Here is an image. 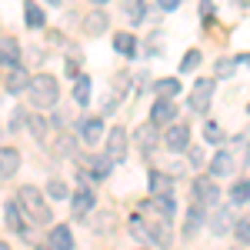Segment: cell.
<instances>
[{
	"instance_id": "cell-16",
	"label": "cell",
	"mask_w": 250,
	"mask_h": 250,
	"mask_svg": "<svg viewBox=\"0 0 250 250\" xmlns=\"http://www.w3.org/2000/svg\"><path fill=\"white\" fill-rule=\"evenodd\" d=\"M17 54H20L17 40H14V37H0V57H3V67H7V70H10V67H20Z\"/></svg>"
},
{
	"instance_id": "cell-30",
	"label": "cell",
	"mask_w": 250,
	"mask_h": 250,
	"mask_svg": "<svg viewBox=\"0 0 250 250\" xmlns=\"http://www.w3.org/2000/svg\"><path fill=\"white\" fill-rule=\"evenodd\" d=\"M230 227H237V224L230 220V213H224V210H220L217 217H213V233H227Z\"/></svg>"
},
{
	"instance_id": "cell-34",
	"label": "cell",
	"mask_w": 250,
	"mask_h": 250,
	"mask_svg": "<svg viewBox=\"0 0 250 250\" xmlns=\"http://www.w3.org/2000/svg\"><path fill=\"white\" fill-rule=\"evenodd\" d=\"M47 193H50L54 200H63V197H74V193H67V187H63L60 180H50V184H47Z\"/></svg>"
},
{
	"instance_id": "cell-20",
	"label": "cell",
	"mask_w": 250,
	"mask_h": 250,
	"mask_svg": "<svg viewBox=\"0 0 250 250\" xmlns=\"http://www.w3.org/2000/svg\"><path fill=\"white\" fill-rule=\"evenodd\" d=\"M74 100H77L80 107H87V104H90V77H83V74H80V77L74 80Z\"/></svg>"
},
{
	"instance_id": "cell-14",
	"label": "cell",
	"mask_w": 250,
	"mask_h": 250,
	"mask_svg": "<svg viewBox=\"0 0 250 250\" xmlns=\"http://www.w3.org/2000/svg\"><path fill=\"white\" fill-rule=\"evenodd\" d=\"M104 30H107V14H104V10H90V14L83 17V34L97 37V34H104Z\"/></svg>"
},
{
	"instance_id": "cell-31",
	"label": "cell",
	"mask_w": 250,
	"mask_h": 250,
	"mask_svg": "<svg viewBox=\"0 0 250 250\" xmlns=\"http://www.w3.org/2000/svg\"><path fill=\"white\" fill-rule=\"evenodd\" d=\"M213 70H217V77H230L233 70H237V60H230V57H220Z\"/></svg>"
},
{
	"instance_id": "cell-1",
	"label": "cell",
	"mask_w": 250,
	"mask_h": 250,
	"mask_svg": "<svg viewBox=\"0 0 250 250\" xmlns=\"http://www.w3.org/2000/svg\"><path fill=\"white\" fill-rule=\"evenodd\" d=\"M27 97H30V104L37 107V110H47V107H54L57 104V80L50 77V74H40V77L30 80V87H27Z\"/></svg>"
},
{
	"instance_id": "cell-25",
	"label": "cell",
	"mask_w": 250,
	"mask_h": 250,
	"mask_svg": "<svg viewBox=\"0 0 250 250\" xmlns=\"http://www.w3.org/2000/svg\"><path fill=\"white\" fill-rule=\"evenodd\" d=\"M124 10H127L130 23H140L144 20V0H124Z\"/></svg>"
},
{
	"instance_id": "cell-43",
	"label": "cell",
	"mask_w": 250,
	"mask_h": 250,
	"mask_svg": "<svg viewBox=\"0 0 250 250\" xmlns=\"http://www.w3.org/2000/svg\"><path fill=\"white\" fill-rule=\"evenodd\" d=\"M37 250H47V247H37ZM50 250H54V247H50Z\"/></svg>"
},
{
	"instance_id": "cell-24",
	"label": "cell",
	"mask_w": 250,
	"mask_h": 250,
	"mask_svg": "<svg viewBox=\"0 0 250 250\" xmlns=\"http://www.w3.org/2000/svg\"><path fill=\"white\" fill-rule=\"evenodd\" d=\"M157 210L164 213V220H173V213H177V204H173V197H154L150 200Z\"/></svg>"
},
{
	"instance_id": "cell-8",
	"label": "cell",
	"mask_w": 250,
	"mask_h": 250,
	"mask_svg": "<svg viewBox=\"0 0 250 250\" xmlns=\"http://www.w3.org/2000/svg\"><path fill=\"white\" fill-rule=\"evenodd\" d=\"M30 80L34 77H27L23 67H10V70H7V80H3V90H7V94H27Z\"/></svg>"
},
{
	"instance_id": "cell-37",
	"label": "cell",
	"mask_w": 250,
	"mask_h": 250,
	"mask_svg": "<svg viewBox=\"0 0 250 250\" xmlns=\"http://www.w3.org/2000/svg\"><path fill=\"white\" fill-rule=\"evenodd\" d=\"M20 117H23L20 110H14V114H10V120H7V127H10V130H17V127H20Z\"/></svg>"
},
{
	"instance_id": "cell-33",
	"label": "cell",
	"mask_w": 250,
	"mask_h": 250,
	"mask_svg": "<svg viewBox=\"0 0 250 250\" xmlns=\"http://www.w3.org/2000/svg\"><path fill=\"white\" fill-rule=\"evenodd\" d=\"M200 210H204L200 204H197V207L190 210V217H187V227H184V237H193V230H197V224H200Z\"/></svg>"
},
{
	"instance_id": "cell-3",
	"label": "cell",
	"mask_w": 250,
	"mask_h": 250,
	"mask_svg": "<svg viewBox=\"0 0 250 250\" xmlns=\"http://www.w3.org/2000/svg\"><path fill=\"white\" fill-rule=\"evenodd\" d=\"M210 97H213V80H197V83H193V90H190V110L207 114Z\"/></svg>"
},
{
	"instance_id": "cell-23",
	"label": "cell",
	"mask_w": 250,
	"mask_h": 250,
	"mask_svg": "<svg viewBox=\"0 0 250 250\" xmlns=\"http://www.w3.org/2000/svg\"><path fill=\"white\" fill-rule=\"evenodd\" d=\"M154 90L160 97H167V100H170V97L180 94V80H177V77H164V80H157V83H154Z\"/></svg>"
},
{
	"instance_id": "cell-21",
	"label": "cell",
	"mask_w": 250,
	"mask_h": 250,
	"mask_svg": "<svg viewBox=\"0 0 250 250\" xmlns=\"http://www.w3.org/2000/svg\"><path fill=\"white\" fill-rule=\"evenodd\" d=\"M114 50H117V54H124V57H134V50H137L134 34H117V37H114Z\"/></svg>"
},
{
	"instance_id": "cell-5",
	"label": "cell",
	"mask_w": 250,
	"mask_h": 250,
	"mask_svg": "<svg viewBox=\"0 0 250 250\" xmlns=\"http://www.w3.org/2000/svg\"><path fill=\"white\" fill-rule=\"evenodd\" d=\"M164 144H167V150H173V154L187 150L190 147V127L187 124H173L170 130H167V137H164Z\"/></svg>"
},
{
	"instance_id": "cell-35",
	"label": "cell",
	"mask_w": 250,
	"mask_h": 250,
	"mask_svg": "<svg viewBox=\"0 0 250 250\" xmlns=\"http://www.w3.org/2000/svg\"><path fill=\"white\" fill-rule=\"evenodd\" d=\"M30 130H34V137H43L47 134V124H43L40 117H30Z\"/></svg>"
},
{
	"instance_id": "cell-29",
	"label": "cell",
	"mask_w": 250,
	"mask_h": 250,
	"mask_svg": "<svg viewBox=\"0 0 250 250\" xmlns=\"http://www.w3.org/2000/svg\"><path fill=\"white\" fill-rule=\"evenodd\" d=\"M233 233H237V240H240V244H250V213L237 220V227H233Z\"/></svg>"
},
{
	"instance_id": "cell-28",
	"label": "cell",
	"mask_w": 250,
	"mask_h": 250,
	"mask_svg": "<svg viewBox=\"0 0 250 250\" xmlns=\"http://www.w3.org/2000/svg\"><path fill=\"white\" fill-rule=\"evenodd\" d=\"M197 67H200V50H187L184 60H180V70H184V74H193Z\"/></svg>"
},
{
	"instance_id": "cell-4",
	"label": "cell",
	"mask_w": 250,
	"mask_h": 250,
	"mask_svg": "<svg viewBox=\"0 0 250 250\" xmlns=\"http://www.w3.org/2000/svg\"><path fill=\"white\" fill-rule=\"evenodd\" d=\"M193 197H197V204H200V207H210V204H217L220 190H217L213 177H197V180H193Z\"/></svg>"
},
{
	"instance_id": "cell-40",
	"label": "cell",
	"mask_w": 250,
	"mask_h": 250,
	"mask_svg": "<svg viewBox=\"0 0 250 250\" xmlns=\"http://www.w3.org/2000/svg\"><path fill=\"white\" fill-rule=\"evenodd\" d=\"M0 250H10V247H7V244H0Z\"/></svg>"
},
{
	"instance_id": "cell-10",
	"label": "cell",
	"mask_w": 250,
	"mask_h": 250,
	"mask_svg": "<svg viewBox=\"0 0 250 250\" xmlns=\"http://www.w3.org/2000/svg\"><path fill=\"white\" fill-rule=\"evenodd\" d=\"M70 207H74V217H87V213L94 210V193L87 190V187H80V190L70 197Z\"/></svg>"
},
{
	"instance_id": "cell-12",
	"label": "cell",
	"mask_w": 250,
	"mask_h": 250,
	"mask_svg": "<svg viewBox=\"0 0 250 250\" xmlns=\"http://www.w3.org/2000/svg\"><path fill=\"white\" fill-rule=\"evenodd\" d=\"M3 220H7V227L14 233H27V224H23V217H20V207L14 200H7L3 204Z\"/></svg>"
},
{
	"instance_id": "cell-6",
	"label": "cell",
	"mask_w": 250,
	"mask_h": 250,
	"mask_svg": "<svg viewBox=\"0 0 250 250\" xmlns=\"http://www.w3.org/2000/svg\"><path fill=\"white\" fill-rule=\"evenodd\" d=\"M124 154H127V134H124V127H114V130L107 134V157H110L114 164H120Z\"/></svg>"
},
{
	"instance_id": "cell-36",
	"label": "cell",
	"mask_w": 250,
	"mask_h": 250,
	"mask_svg": "<svg viewBox=\"0 0 250 250\" xmlns=\"http://www.w3.org/2000/svg\"><path fill=\"white\" fill-rule=\"evenodd\" d=\"M157 7H160L164 14H170V10H177V7H180V0H157Z\"/></svg>"
},
{
	"instance_id": "cell-2",
	"label": "cell",
	"mask_w": 250,
	"mask_h": 250,
	"mask_svg": "<svg viewBox=\"0 0 250 250\" xmlns=\"http://www.w3.org/2000/svg\"><path fill=\"white\" fill-rule=\"evenodd\" d=\"M40 197H43V193H40L37 187H20V193H17L20 207L30 213L37 224H40V220H43V224H50V210H47V204H43Z\"/></svg>"
},
{
	"instance_id": "cell-13",
	"label": "cell",
	"mask_w": 250,
	"mask_h": 250,
	"mask_svg": "<svg viewBox=\"0 0 250 250\" xmlns=\"http://www.w3.org/2000/svg\"><path fill=\"white\" fill-rule=\"evenodd\" d=\"M130 230H134V237L147 240V244H164V240H167L160 230H154V227H144V220H140V217H134V220H130Z\"/></svg>"
},
{
	"instance_id": "cell-17",
	"label": "cell",
	"mask_w": 250,
	"mask_h": 250,
	"mask_svg": "<svg viewBox=\"0 0 250 250\" xmlns=\"http://www.w3.org/2000/svg\"><path fill=\"white\" fill-rule=\"evenodd\" d=\"M210 170H213V177H227V173L233 170V154L230 150H220V154L210 160Z\"/></svg>"
},
{
	"instance_id": "cell-26",
	"label": "cell",
	"mask_w": 250,
	"mask_h": 250,
	"mask_svg": "<svg viewBox=\"0 0 250 250\" xmlns=\"http://www.w3.org/2000/svg\"><path fill=\"white\" fill-rule=\"evenodd\" d=\"M110 167H114V160H110L107 154H104V157H94V164H90V173H94V177H107V173H110Z\"/></svg>"
},
{
	"instance_id": "cell-42",
	"label": "cell",
	"mask_w": 250,
	"mask_h": 250,
	"mask_svg": "<svg viewBox=\"0 0 250 250\" xmlns=\"http://www.w3.org/2000/svg\"><path fill=\"white\" fill-rule=\"evenodd\" d=\"M50 3H63V0H50Z\"/></svg>"
},
{
	"instance_id": "cell-44",
	"label": "cell",
	"mask_w": 250,
	"mask_h": 250,
	"mask_svg": "<svg viewBox=\"0 0 250 250\" xmlns=\"http://www.w3.org/2000/svg\"><path fill=\"white\" fill-rule=\"evenodd\" d=\"M247 150H250V144H247Z\"/></svg>"
},
{
	"instance_id": "cell-39",
	"label": "cell",
	"mask_w": 250,
	"mask_h": 250,
	"mask_svg": "<svg viewBox=\"0 0 250 250\" xmlns=\"http://www.w3.org/2000/svg\"><path fill=\"white\" fill-rule=\"evenodd\" d=\"M240 63H247V67H250V54H244V57H240Z\"/></svg>"
},
{
	"instance_id": "cell-9",
	"label": "cell",
	"mask_w": 250,
	"mask_h": 250,
	"mask_svg": "<svg viewBox=\"0 0 250 250\" xmlns=\"http://www.w3.org/2000/svg\"><path fill=\"white\" fill-rule=\"evenodd\" d=\"M173 193V177H167L164 170L150 173V197H170Z\"/></svg>"
},
{
	"instance_id": "cell-18",
	"label": "cell",
	"mask_w": 250,
	"mask_h": 250,
	"mask_svg": "<svg viewBox=\"0 0 250 250\" xmlns=\"http://www.w3.org/2000/svg\"><path fill=\"white\" fill-rule=\"evenodd\" d=\"M17 167H20V154L14 150V147H3V150H0V173L10 177Z\"/></svg>"
},
{
	"instance_id": "cell-7",
	"label": "cell",
	"mask_w": 250,
	"mask_h": 250,
	"mask_svg": "<svg viewBox=\"0 0 250 250\" xmlns=\"http://www.w3.org/2000/svg\"><path fill=\"white\" fill-rule=\"evenodd\" d=\"M173 117H177V104L173 100H167V97H160L154 107H150V124H173Z\"/></svg>"
},
{
	"instance_id": "cell-22",
	"label": "cell",
	"mask_w": 250,
	"mask_h": 250,
	"mask_svg": "<svg viewBox=\"0 0 250 250\" xmlns=\"http://www.w3.org/2000/svg\"><path fill=\"white\" fill-rule=\"evenodd\" d=\"M100 137H104V120H100V117H90V120L83 124V140H87V144H97Z\"/></svg>"
},
{
	"instance_id": "cell-41",
	"label": "cell",
	"mask_w": 250,
	"mask_h": 250,
	"mask_svg": "<svg viewBox=\"0 0 250 250\" xmlns=\"http://www.w3.org/2000/svg\"><path fill=\"white\" fill-rule=\"evenodd\" d=\"M94 3H107V0H94Z\"/></svg>"
},
{
	"instance_id": "cell-38",
	"label": "cell",
	"mask_w": 250,
	"mask_h": 250,
	"mask_svg": "<svg viewBox=\"0 0 250 250\" xmlns=\"http://www.w3.org/2000/svg\"><path fill=\"white\" fill-rule=\"evenodd\" d=\"M200 14H204V17H210V14H213V3H210V0H200Z\"/></svg>"
},
{
	"instance_id": "cell-11",
	"label": "cell",
	"mask_w": 250,
	"mask_h": 250,
	"mask_svg": "<svg viewBox=\"0 0 250 250\" xmlns=\"http://www.w3.org/2000/svg\"><path fill=\"white\" fill-rule=\"evenodd\" d=\"M50 247L54 250H74V233L67 224H57L54 230H50Z\"/></svg>"
},
{
	"instance_id": "cell-27",
	"label": "cell",
	"mask_w": 250,
	"mask_h": 250,
	"mask_svg": "<svg viewBox=\"0 0 250 250\" xmlns=\"http://www.w3.org/2000/svg\"><path fill=\"white\" fill-rule=\"evenodd\" d=\"M230 200H233V204H247V200H250V180H240V184H233Z\"/></svg>"
},
{
	"instance_id": "cell-19",
	"label": "cell",
	"mask_w": 250,
	"mask_h": 250,
	"mask_svg": "<svg viewBox=\"0 0 250 250\" xmlns=\"http://www.w3.org/2000/svg\"><path fill=\"white\" fill-rule=\"evenodd\" d=\"M23 20H27V27H30V30L43 27V10H40L34 0H27V3H23Z\"/></svg>"
},
{
	"instance_id": "cell-32",
	"label": "cell",
	"mask_w": 250,
	"mask_h": 250,
	"mask_svg": "<svg viewBox=\"0 0 250 250\" xmlns=\"http://www.w3.org/2000/svg\"><path fill=\"white\" fill-rule=\"evenodd\" d=\"M204 137H207V144H220V140H224L220 127H217L213 120H207V124H204Z\"/></svg>"
},
{
	"instance_id": "cell-15",
	"label": "cell",
	"mask_w": 250,
	"mask_h": 250,
	"mask_svg": "<svg viewBox=\"0 0 250 250\" xmlns=\"http://www.w3.org/2000/svg\"><path fill=\"white\" fill-rule=\"evenodd\" d=\"M134 140L140 144V150H154L157 144V124H140L134 130Z\"/></svg>"
}]
</instances>
